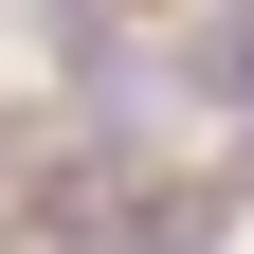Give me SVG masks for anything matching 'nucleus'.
<instances>
[{
	"label": "nucleus",
	"instance_id": "1",
	"mask_svg": "<svg viewBox=\"0 0 254 254\" xmlns=\"http://www.w3.org/2000/svg\"><path fill=\"white\" fill-rule=\"evenodd\" d=\"M236 236V200H200V182H145V200H91L73 254H218Z\"/></svg>",
	"mask_w": 254,
	"mask_h": 254
}]
</instances>
